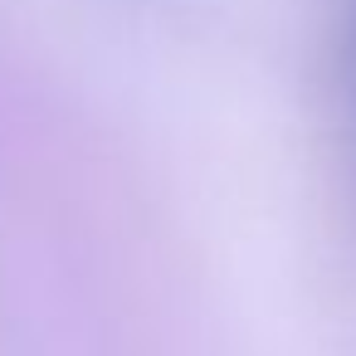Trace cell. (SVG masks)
<instances>
[{"instance_id":"obj_1","label":"cell","mask_w":356,"mask_h":356,"mask_svg":"<svg viewBox=\"0 0 356 356\" xmlns=\"http://www.w3.org/2000/svg\"><path fill=\"white\" fill-rule=\"evenodd\" d=\"M346 74H351V103H356V6H351V25H346Z\"/></svg>"}]
</instances>
